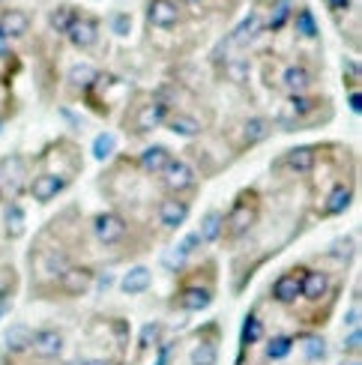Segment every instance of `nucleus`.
<instances>
[{
    "label": "nucleus",
    "instance_id": "obj_1",
    "mask_svg": "<svg viewBox=\"0 0 362 365\" xmlns=\"http://www.w3.org/2000/svg\"><path fill=\"white\" fill-rule=\"evenodd\" d=\"M261 219V195L258 189H243L231 210L224 212V225H222V240L224 242H239L246 234H252V227Z\"/></svg>",
    "mask_w": 362,
    "mask_h": 365
},
{
    "label": "nucleus",
    "instance_id": "obj_2",
    "mask_svg": "<svg viewBox=\"0 0 362 365\" xmlns=\"http://www.w3.org/2000/svg\"><path fill=\"white\" fill-rule=\"evenodd\" d=\"M213 297H216V279H207L204 282V267H198L195 272H189V279L180 282L177 294L171 299V306L177 312L198 314V312L213 306Z\"/></svg>",
    "mask_w": 362,
    "mask_h": 365
},
{
    "label": "nucleus",
    "instance_id": "obj_3",
    "mask_svg": "<svg viewBox=\"0 0 362 365\" xmlns=\"http://www.w3.org/2000/svg\"><path fill=\"white\" fill-rule=\"evenodd\" d=\"M93 282H96V269L93 267H87V264H69L54 279V287H57L60 297L78 299V297H84L90 291V287H93Z\"/></svg>",
    "mask_w": 362,
    "mask_h": 365
},
{
    "label": "nucleus",
    "instance_id": "obj_4",
    "mask_svg": "<svg viewBox=\"0 0 362 365\" xmlns=\"http://www.w3.org/2000/svg\"><path fill=\"white\" fill-rule=\"evenodd\" d=\"M63 351H66L63 329H57V327H39V329H33V339H30V351L27 354H33L42 362H54V359L63 356Z\"/></svg>",
    "mask_w": 362,
    "mask_h": 365
},
{
    "label": "nucleus",
    "instance_id": "obj_5",
    "mask_svg": "<svg viewBox=\"0 0 362 365\" xmlns=\"http://www.w3.org/2000/svg\"><path fill=\"white\" fill-rule=\"evenodd\" d=\"M159 177H162V186L168 189L174 197H183L186 192L198 189V174H195V168L186 159H171L168 168H165Z\"/></svg>",
    "mask_w": 362,
    "mask_h": 365
},
{
    "label": "nucleus",
    "instance_id": "obj_6",
    "mask_svg": "<svg viewBox=\"0 0 362 365\" xmlns=\"http://www.w3.org/2000/svg\"><path fill=\"white\" fill-rule=\"evenodd\" d=\"M129 234V222L114 210H102L93 216V237L102 246H120Z\"/></svg>",
    "mask_w": 362,
    "mask_h": 365
},
{
    "label": "nucleus",
    "instance_id": "obj_7",
    "mask_svg": "<svg viewBox=\"0 0 362 365\" xmlns=\"http://www.w3.org/2000/svg\"><path fill=\"white\" fill-rule=\"evenodd\" d=\"M219 324H207L204 329L195 332V344H192V351H189V365H216L219 362Z\"/></svg>",
    "mask_w": 362,
    "mask_h": 365
},
{
    "label": "nucleus",
    "instance_id": "obj_8",
    "mask_svg": "<svg viewBox=\"0 0 362 365\" xmlns=\"http://www.w3.org/2000/svg\"><path fill=\"white\" fill-rule=\"evenodd\" d=\"M168 114H171V105L165 102L162 96H153L147 105H138V108H135L129 126L135 129V135H147V132H153L156 126H162L165 120H168Z\"/></svg>",
    "mask_w": 362,
    "mask_h": 365
},
{
    "label": "nucleus",
    "instance_id": "obj_9",
    "mask_svg": "<svg viewBox=\"0 0 362 365\" xmlns=\"http://www.w3.org/2000/svg\"><path fill=\"white\" fill-rule=\"evenodd\" d=\"M303 272H306V267H291L288 272H281V276L269 284V299L279 302V306H294V302L299 299Z\"/></svg>",
    "mask_w": 362,
    "mask_h": 365
},
{
    "label": "nucleus",
    "instance_id": "obj_10",
    "mask_svg": "<svg viewBox=\"0 0 362 365\" xmlns=\"http://www.w3.org/2000/svg\"><path fill=\"white\" fill-rule=\"evenodd\" d=\"M66 39L72 42V48L78 51H90L93 45L99 42V21L93 19V15H75L69 30H66Z\"/></svg>",
    "mask_w": 362,
    "mask_h": 365
},
{
    "label": "nucleus",
    "instance_id": "obj_11",
    "mask_svg": "<svg viewBox=\"0 0 362 365\" xmlns=\"http://www.w3.org/2000/svg\"><path fill=\"white\" fill-rule=\"evenodd\" d=\"M69 189V180H63L60 174H48V171H42L36 174L33 180L27 182V192L30 197H33L36 204H51L57 195H63Z\"/></svg>",
    "mask_w": 362,
    "mask_h": 365
},
{
    "label": "nucleus",
    "instance_id": "obj_12",
    "mask_svg": "<svg viewBox=\"0 0 362 365\" xmlns=\"http://www.w3.org/2000/svg\"><path fill=\"white\" fill-rule=\"evenodd\" d=\"M189 212H192V201H186V197H162L159 207H156V219L159 225L165 227V231H177L180 225H186L189 219Z\"/></svg>",
    "mask_w": 362,
    "mask_h": 365
},
{
    "label": "nucleus",
    "instance_id": "obj_13",
    "mask_svg": "<svg viewBox=\"0 0 362 365\" xmlns=\"http://www.w3.org/2000/svg\"><path fill=\"white\" fill-rule=\"evenodd\" d=\"M318 150L314 144H303V147H291L288 153H284L279 162H273V168H288L291 174H311L318 168Z\"/></svg>",
    "mask_w": 362,
    "mask_h": 365
},
{
    "label": "nucleus",
    "instance_id": "obj_14",
    "mask_svg": "<svg viewBox=\"0 0 362 365\" xmlns=\"http://www.w3.org/2000/svg\"><path fill=\"white\" fill-rule=\"evenodd\" d=\"M147 21H150V27H156V30H174L180 21H183V12H180L177 0H150Z\"/></svg>",
    "mask_w": 362,
    "mask_h": 365
},
{
    "label": "nucleus",
    "instance_id": "obj_15",
    "mask_svg": "<svg viewBox=\"0 0 362 365\" xmlns=\"http://www.w3.org/2000/svg\"><path fill=\"white\" fill-rule=\"evenodd\" d=\"M353 182H336L333 189L326 192V197H324V204H321V216L324 219H336V216H341V212H348L351 210V204H353Z\"/></svg>",
    "mask_w": 362,
    "mask_h": 365
},
{
    "label": "nucleus",
    "instance_id": "obj_16",
    "mask_svg": "<svg viewBox=\"0 0 362 365\" xmlns=\"http://www.w3.org/2000/svg\"><path fill=\"white\" fill-rule=\"evenodd\" d=\"M329 291H333V279L326 269H309L303 272V284H299V299L306 302H321Z\"/></svg>",
    "mask_w": 362,
    "mask_h": 365
},
{
    "label": "nucleus",
    "instance_id": "obj_17",
    "mask_svg": "<svg viewBox=\"0 0 362 365\" xmlns=\"http://www.w3.org/2000/svg\"><path fill=\"white\" fill-rule=\"evenodd\" d=\"M314 84V72L309 69V66H303V63H294V66H288L281 72V90L288 96H303V93H309V87Z\"/></svg>",
    "mask_w": 362,
    "mask_h": 365
},
{
    "label": "nucleus",
    "instance_id": "obj_18",
    "mask_svg": "<svg viewBox=\"0 0 362 365\" xmlns=\"http://www.w3.org/2000/svg\"><path fill=\"white\" fill-rule=\"evenodd\" d=\"M150 287H153V269L138 264V267H132L123 279H120V291H123L126 297H141L147 294Z\"/></svg>",
    "mask_w": 362,
    "mask_h": 365
},
{
    "label": "nucleus",
    "instance_id": "obj_19",
    "mask_svg": "<svg viewBox=\"0 0 362 365\" xmlns=\"http://www.w3.org/2000/svg\"><path fill=\"white\" fill-rule=\"evenodd\" d=\"M174 159V153L165 144H153V147H147L144 153L138 156V168L150 177H159L165 168H168V162Z\"/></svg>",
    "mask_w": 362,
    "mask_h": 365
},
{
    "label": "nucleus",
    "instance_id": "obj_20",
    "mask_svg": "<svg viewBox=\"0 0 362 365\" xmlns=\"http://www.w3.org/2000/svg\"><path fill=\"white\" fill-rule=\"evenodd\" d=\"M30 339H33V329H30L27 324H21V321L12 324L4 332V351L12 354V356H21V354L30 351Z\"/></svg>",
    "mask_w": 362,
    "mask_h": 365
},
{
    "label": "nucleus",
    "instance_id": "obj_21",
    "mask_svg": "<svg viewBox=\"0 0 362 365\" xmlns=\"http://www.w3.org/2000/svg\"><path fill=\"white\" fill-rule=\"evenodd\" d=\"M30 30V15L24 9H4L0 12V34H4L6 39H19L24 36Z\"/></svg>",
    "mask_w": 362,
    "mask_h": 365
},
{
    "label": "nucleus",
    "instance_id": "obj_22",
    "mask_svg": "<svg viewBox=\"0 0 362 365\" xmlns=\"http://www.w3.org/2000/svg\"><path fill=\"white\" fill-rule=\"evenodd\" d=\"M165 126H168L174 135H180V138H198V135L204 132V123L195 114L189 111H177V114H168V120H165Z\"/></svg>",
    "mask_w": 362,
    "mask_h": 365
},
{
    "label": "nucleus",
    "instance_id": "obj_23",
    "mask_svg": "<svg viewBox=\"0 0 362 365\" xmlns=\"http://www.w3.org/2000/svg\"><path fill=\"white\" fill-rule=\"evenodd\" d=\"M239 132H243V147H258L273 135V123L267 117H249L243 120V129Z\"/></svg>",
    "mask_w": 362,
    "mask_h": 365
},
{
    "label": "nucleus",
    "instance_id": "obj_24",
    "mask_svg": "<svg viewBox=\"0 0 362 365\" xmlns=\"http://www.w3.org/2000/svg\"><path fill=\"white\" fill-rule=\"evenodd\" d=\"M261 30H264L261 15H258V12H252V15H246V19L234 27V34L228 36V45H237V48H243V45H249L254 36L261 34Z\"/></svg>",
    "mask_w": 362,
    "mask_h": 365
},
{
    "label": "nucleus",
    "instance_id": "obj_25",
    "mask_svg": "<svg viewBox=\"0 0 362 365\" xmlns=\"http://www.w3.org/2000/svg\"><path fill=\"white\" fill-rule=\"evenodd\" d=\"M294 344H296V339L288 336V332L269 336L267 344H264V359H267V362H281V359H288V356L294 354Z\"/></svg>",
    "mask_w": 362,
    "mask_h": 365
},
{
    "label": "nucleus",
    "instance_id": "obj_26",
    "mask_svg": "<svg viewBox=\"0 0 362 365\" xmlns=\"http://www.w3.org/2000/svg\"><path fill=\"white\" fill-rule=\"evenodd\" d=\"M4 231H6L9 240H21V237H24V231H27V219H24L21 204L6 201V207H4Z\"/></svg>",
    "mask_w": 362,
    "mask_h": 365
},
{
    "label": "nucleus",
    "instance_id": "obj_27",
    "mask_svg": "<svg viewBox=\"0 0 362 365\" xmlns=\"http://www.w3.org/2000/svg\"><path fill=\"white\" fill-rule=\"evenodd\" d=\"M264 339V321H261V314L258 312H249L246 314V321H243V329H239V351H249V347L254 344H261Z\"/></svg>",
    "mask_w": 362,
    "mask_h": 365
},
{
    "label": "nucleus",
    "instance_id": "obj_28",
    "mask_svg": "<svg viewBox=\"0 0 362 365\" xmlns=\"http://www.w3.org/2000/svg\"><path fill=\"white\" fill-rule=\"evenodd\" d=\"M222 225H224V212L219 207H210L201 219V227H198V237L201 242H219L222 240Z\"/></svg>",
    "mask_w": 362,
    "mask_h": 365
},
{
    "label": "nucleus",
    "instance_id": "obj_29",
    "mask_svg": "<svg viewBox=\"0 0 362 365\" xmlns=\"http://www.w3.org/2000/svg\"><path fill=\"white\" fill-rule=\"evenodd\" d=\"M299 351H303V359H306V362L318 365V362L326 359L329 347H326V339H324V336H318V332H309V336L299 339Z\"/></svg>",
    "mask_w": 362,
    "mask_h": 365
},
{
    "label": "nucleus",
    "instance_id": "obj_30",
    "mask_svg": "<svg viewBox=\"0 0 362 365\" xmlns=\"http://www.w3.org/2000/svg\"><path fill=\"white\" fill-rule=\"evenodd\" d=\"M99 78V69L93 66V63H72L69 66V75H66V81L69 84H75V87H84V90H90V84H93Z\"/></svg>",
    "mask_w": 362,
    "mask_h": 365
},
{
    "label": "nucleus",
    "instance_id": "obj_31",
    "mask_svg": "<svg viewBox=\"0 0 362 365\" xmlns=\"http://www.w3.org/2000/svg\"><path fill=\"white\" fill-rule=\"evenodd\" d=\"M75 15H78V9L69 6V4L54 6V9L48 12V27L54 30V34H63V36H66V30H69V24H72Z\"/></svg>",
    "mask_w": 362,
    "mask_h": 365
},
{
    "label": "nucleus",
    "instance_id": "obj_32",
    "mask_svg": "<svg viewBox=\"0 0 362 365\" xmlns=\"http://www.w3.org/2000/svg\"><path fill=\"white\" fill-rule=\"evenodd\" d=\"M198 249H201V237H198V231H192V234H186V237H183V240H180L177 246H174V252H171V261L183 267V261H189V257H192L195 252H198Z\"/></svg>",
    "mask_w": 362,
    "mask_h": 365
},
{
    "label": "nucleus",
    "instance_id": "obj_33",
    "mask_svg": "<svg viewBox=\"0 0 362 365\" xmlns=\"http://www.w3.org/2000/svg\"><path fill=\"white\" fill-rule=\"evenodd\" d=\"M294 19H296V34L303 36V39H318V21H314V15H311V9L309 6H299L296 12H294Z\"/></svg>",
    "mask_w": 362,
    "mask_h": 365
},
{
    "label": "nucleus",
    "instance_id": "obj_34",
    "mask_svg": "<svg viewBox=\"0 0 362 365\" xmlns=\"http://www.w3.org/2000/svg\"><path fill=\"white\" fill-rule=\"evenodd\" d=\"M162 344V324L156 321H150L141 327V336H138V354H147V351H153V347Z\"/></svg>",
    "mask_w": 362,
    "mask_h": 365
},
{
    "label": "nucleus",
    "instance_id": "obj_35",
    "mask_svg": "<svg viewBox=\"0 0 362 365\" xmlns=\"http://www.w3.org/2000/svg\"><path fill=\"white\" fill-rule=\"evenodd\" d=\"M291 15H294V4H291V0H276V4H273V12H269L267 27L273 30V34H279V30L288 24Z\"/></svg>",
    "mask_w": 362,
    "mask_h": 365
},
{
    "label": "nucleus",
    "instance_id": "obj_36",
    "mask_svg": "<svg viewBox=\"0 0 362 365\" xmlns=\"http://www.w3.org/2000/svg\"><path fill=\"white\" fill-rule=\"evenodd\" d=\"M117 153V138L111 132H99L96 141H93V159L96 162H108Z\"/></svg>",
    "mask_w": 362,
    "mask_h": 365
},
{
    "label": "nucleus",
    "instance_id": "obj_37",
    "mask_svg": "<svg viewBox=\"0 0 362 365\" xmlns=\"http://www.w3.org/2000/svg\"><path fill=\"white\" fill-rule=\"evenodd\" d=\"M291 117L294 120H303V117H309L314 108H318V105H321V99H311V96H291Z\"/></svg>",
    "mask_w": 362,
    "mask_h": 365
},
{
    "label": "nucleus",
    "instance_id": "obj_38",
    "mask_svg": "<svg viewBox=\"0 0 362 365\" xmlns=\"http://www.w3.org/2000/svg\"><path fill=\"white\" fill-rule=\"evenodd\" d=\"M12 294H15V272L4 269L0 272V314L6 312V302L12 299Z\"/></svg>",
    "mask_w": 362,
    "mask_h": 365
},
{
    "label": "nucleus",
    "instance_id": "obj_39",
    "mask_svg": "<svg viewBox=\"0 0 362 365\" xmlns=\"http://www.w3.org/2000/svg\"><path fill=\"white\" fill-rule=\"evenodd\" d=\"M359 354H362V327L348 329V336H344V356L359 359Z\"/></svg>",
    "mask_w": 362,
    "mask_h": 365
},
{
    "label": "nucleus",
    "instance_id": "obj_40",
    "mask_svg": "<svg viewBox=\"0 0 362 365\" xmlns=\"http://www.w3.org/2000/svg\"><path fill=\"white\" fill-rule=\"evenodd\" d=\"M108 24H111V34H117V36H129L132 34V15L129 12H114Z\"/></svg>",
    "mask_w": 362,
    "mask_h": 365
},
{
    "label": "nucleus",
    "instance_id": "obj_41",
    "mask_svg": "<svg viewBox=\"0 0 362 365\" xmlns=\"http://www.w3.org/2000/svg\"><path fill=\"white\" fill-rule=\"evenodd\" d=\"M348 72H351L348 81H351V90H353L359 84V63H356L353 57H344V75H348ZM348 81H344V84H348Z\"/></svg>",
    "mask_w": 362,
    "mask_h": 365
},
{
    "label": "nucleus",
    "instance_id": "obj_42",
    "mask_svg": "<svg viewBox=\"0 0 362 365\" xmlns=\"http://www.w3.org/2000/svg\"><path fill=\"white\" fill-rule=\"evenodd\" d=\"M171 354H174V341H165L156 347V365H171Z\"/></svg>",
    "mask_w": 362,
    "mask_h": 365
},
{
    "label": "nucleus",
    "instance_id": "obj_43",
    "mask_svg": "<svg viewBox=\"0 0 362 365\" xmlns=\"http://www.w3.org/2000/svg\"><path fill=\"white\" fill-rule=\"evenodd\" d=\"M359 321H362V312H359V299H353L351 312L344 314V327H348V329H356V327H359Z\"/></svg>",
    "mask_w": 362,
    "mask_h": 365
},
{
    "label": "nucleus",
    "instance_id": "obj_44",
    "mask_svg": "<svg viewBox=\"0 0 362 365\" xmlns=\"http://www.w3.org/2000/svg\"><path fill=\"white\" fill-rule=\"evenodd\" d=\"M228 75H231L237 84L246 81V63H239V60H237V63H228Z\"/></svg>",
    "mask_w": 362,
    "mask_h": 365
},
{
    "label": "nucleus",
    "instance_id": "obj_45",
    "mask_svg": "<svg viewBox=\"0 0 362 365\" xmlns=\"http://www.w3.org/2000/svg\"><path fill=\"white\" fill-rule=\"evenodd\" d=\"M348 102H351V111H353V114H359V111H362V99H359V87H353V90H351V96H348Z\"/></svg>",
    "mask_w": 362,
    "mask_h": 365
},
{
    "label": "nucleus",
    "instance_id": "obj_46",
    "mask_svg": "<svg viewBox=\"0 0 362 365\" xmlns=\"http://www.w3.org/2000/svg\"><path fill=\"white\" fill-rule=\"evenodd\" d=\"M326 6L333 12H348L351 9V0H326Z\"/></svg>",
    "mask_w": 362,
    "mask_h": 365
},
{
    "label": "nucleus",
    "instance_id": "obj_47",
    "mask_svg": "<svg viewBox=\"0 0 362 365\" xmlns=\"http://www.w3.org/2000/svg\"><path fill=\"white\" fill-rule=\"evenodd\" d=\"M0 57H12V39H6L4 34H0Z\"/></svg>",
    "mask_w": 362,
    "mask_h": 365
},
{
    "label": "nucleus",
    "instance_id": "obj_48",
    "mask_svg": "<svg viewBox=\"0 0 362 365\" xmlns=\"http://www.w3.org/2000/svg\"><path fill=\"white\" fill-rule=\"evenodd\" d=\"M69 365H111V359L105 362V359H84V356H81V359H72Z\"/></svg>",
    "mask_w": 362,
    "mask_h": 365
},
{
    "label": "nucleus",
    "instance_id": "obj_49",
    "mask_svg": "<svg viewBox=\"0 0 362 365\" xmlns=\"http://www.w3.org/2000/svg\"><path fill=\"white\" fill-rule=\"evenodd\" d=\"M99 284H102V287H111V284H114V276H111V272H108V276H102Z\"/></svg>",
    "mask_w": 362,
    "mask_h": 365
},
{
    "label": "nucleus",
    "instance_id": "obj_50",
    "mask_svg": "<svg viewBox=\"0 0 362 365\" xmlns=\"http://www.w3.org/2000/svg\"><path fill=\"white\" fill-rule=\"evenodd\" d=\"M338 365H362V362H359V359H348V356H344Z\"/></svg>",
    "mask_w": 362,
    "mask_h": 365
},
{
    "label": "nucleus",
    "instance_id": "obj_51",
    "mask_svg": "<svg viewBox=\"0 0 362 365\" xmlns=\"http://www.w3.org/2000/svg\"><path fill=\"white\" fill-rule=\"evenodd\" d=\"M180 4H198V0H180Z\"/></svg>",
    "mask_w": 362,
    "mask_h": 365
},
{
    "label": "nucleus",
    "instance_id": "obj_52",
    "mask_svg": "<svg viewBox=\"0 0 362 365\" xmlns=\"http://www.w3.org/2000/svg\"><path fill=\"white\" fill-rule=\"evenodd\" d=\"M114 365H132V362H114Z\"/></svg>",
    "mask_w": 362,
    "mask_h": 365
},
{
    "label": "nucleus",
    "instance_id": "obj_53",
    "mask_svg": "<svg viewBox=\"0 0 362 365\" xmlns=\"http://www.w3.org/2000/svg\"><path fill=\"white\" fill-rule=\"evenodd\" d=\"M198 4H204V0H198Z\"/></svg>",
    "mask_w": 362,
    "mask_h": 365
}]
</instances>
